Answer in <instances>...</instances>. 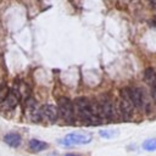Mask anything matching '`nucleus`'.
Listing matches in <instances>:
<instances>
[{
	"instance_id": "obj_3",
	"label": "nucleus",
	"mask_w": 156,
	"mask_h": 156,
	"mask_svg": "<svg viewBox=\"0 0 156 156\" xmlns=\"http://www.w3.org/2000/svg\"><path fill=\"white\" fill-rule=\"evenodd\" d=\"M57 112L60 117L66 122V123H73L76 118V111H74V105L73 101H71L66 96H61L57 100Z\"/></svg>"
},
{
	"instance_id": "obj_15",
	"label": "nucleus",
	"mask_w": 156,
	"mask_h": 156,
	"mask_svg": "<svg viewBox=\"0 0 156 156\" xmlns=\"http://www.w3.org/2000/svg\"><path fill=\"white\" fill-rule=\"evenodd\" d=\"M151 96H152L154 102L156 104V89H155V88H151Z\"/></svg>"
},
{
	"instance_id": "obj_16",
	"label": "nucleus",
	"mask_w": 156,
	"mask_h": 156,
	"mask_svg": "<svg viewBox=\"0 0 156 156\" xmlns=\"http://www.w3.org/2000/svg\"><path fill=\"white\" fill-rule=\"evenodd\" d=\"M65 156H82V155H78V154H66Z\"/></svg>"
},
{
	"instance_id": "obj_10",
	"label": "nucleus",
	"mask_w": 156,
	"mask_h": 156,
	"mask_svg": "<svg viewBox=\"0 0 156 156\" xmlns=\"http://www.w3.org/2000/svg\"><path fill=\"white\" fill-rule=\"evenodd\" d=\"M48 147H49V144L39 139H30L28 143V149L32 152H40V151L46 150Z\"/></svg>"
},
{
	"instance_id": "obj_12",
	"label": "nucleus",
	"mask_w": 156,
	"mask_h": 156,
	"mask_svg": "<svg viewBox=\"0 0 156 156\" xmlns=\"http://www.w3.org/2000/svg\"><path fill=\"white\" fill-rule=\"evenodd\" d=\"M141 147L145 150V151H156V138H150V139H146Z\"/></svg>"
},
{
	"instance_id": "obj_14",
	"label": "nucleus",
	"mask_w": 156,
	"mask_h": 156,
	"mask_svg": "<svg viewBox=\"0 0 156 156\" xmlns=\"http://www.w3.org/2000/svg\"><path fill=\"white\" fill-rule=\"evenodd\" d=\"M9 93H10V89L7 88V85L6 84H0V102H2L6 99Z\"/></svg>"
},
{
	"instance_id": "obj_5",
	"label": "nucleus",
	"mask_w": 156,
	"mask_h": 156,
	"mask_svg": "<svg viewBox=\"0 0 156 156\" xmlns=\"http://www.w3.org/2000/svg\"><path fill=\"white\" fill-rule=\"evenodd\" d=\"M121 96H119V101H118V107H116L119 112L121 116H123L124 118H130L133 116V110H134V106L128 96V93H127V89L123 88L121 89L119 91Z\"/></svg>"
},
{
	"instance_id": "obj_17",
	"label": "nucleus",
	"mask_w": 156,
	"mask_h": 156,
	"mask_svg": "<svg viewBox=\"0 0 156 156\" xmlns=\"http://www.w3.org/2000/svg\"><path fill=\"white\" fill-rule=\"evenodd\" d=\"M152 23H154V26L156 27V15L154 16V18H152Z\"/></svg>"
},
{
	"instance_id": "obj_2",
	"label": "nucleus",
	"mask_w": 156,
	"mask_h": 156,
	"mask_svg": "<svg viewBox=\"0 0 156 156\" xmlns=\"http://www.w3.org/2000/svg\"><path fill=\"white\" fill-rule=\"evenodd\" d=\"M93 139V135L87 132H72L68 133L62 139H58V143L66 147H71L74 145H84L89 144Z\"/></svg>"
},
{
	"instance_id": "obj_1",
	"label": "nucleus",
	"mask_w": 156,
	"mask_h": 156,
	"mask_svg": "<svg viewBox=\"0 0 156 156\" xmlns=\"http://www.w3.org/2000/svg\"><path fill=\"white\" fill-rule=\"evenodd\" d=\"M74 111L76 115L85 123L99 124L102 122V118L99 115L96 101H91L84 96H79L74 100Z\"/></svg>"
},
{
	"instance_id": "obj_8",
	"label": "nucleus",
	"mask_w": 156,
	"mask_h": 156,
	"mask_svg": "<svg viewBox=\"0 0 156 156\" xmlns=\"http://www.w3.org/2000/svg\"><path fill=\"white\" fill-rule=\"evenodd\" d=\"M20 96L15 90H10L9 95L6 96V99L2 101V108L4 110H12L16 107V105L18 104Z\"/></svg>"
},
{
	"instance_id": "obj_4",
	"label": "nucleus",
	"mask_w": 156,
	"mask_h": 156,
	"mask_svg": "<svg viewBox=\"0 0 156 156\" xmlns=\"http://www.w3.org/2000/svg\"><path fill=\"white\" fill-rule=\"evenodd\" d=\"M98 105V111L100 117L102 118V116L107 119V121H115L117 117V108L115 107L113 101L107 98V96H101L99 101H96Z\"/></svg>"
},
{
	"instance_id": "obj_9",
	"label": "nucleus",
	"mask_w": 156,
	"mask_h": 156,
	"mask_svg": "<svg viewBox=\"0 0 156 156\" xmlns=\"http://www.w3.org/2000/svg\"><path fill=\"white\" fill-rule=\"evenodd\" d=\"M4 141L10 147H18L22 143V136L16 132H10L4 135Z\"/></svg>"
},
{
	"instance_id": "obj_11",
	"label": "nucleus",
	"mask_w": 156,
	"mask_h": 156,
	"mask_svg": "<svg viewBox=\"0 0 156 156\" xmlns=\"http://www.w3.org/2000/svg\"><path fill=\"white\" fill-rule=\"evenodd\" d=\"M144 78H145V82L151 88L156 89V72H155V69H152L151 67H147L144 72Z\"/></svg>"
},
{
	"instance_id": "obj_13",
	"label": "nucleus",
	"mask_w": 156,
	"mask_h": 156,
	"mask_svg": "<svg viewBox=\"0 0 156 156\" xmlns=\"http://www.w3.org/2000/svg\"><path fill=\"white\" fill-rule=\"evenodd\" d=\"M99 134L101 135V138L112 139L118 135V130L117 129H101V130H99Z\"/></svg>"
},
{
	"instance_id": "obj_7",
	"label": "nucleus",
	"mask_w": 156,
	"mask_h": 156,
	"mask_svg": "<svg viewBox=\"0 0 156 156\" xmlns=\"http://www.w3.org/2000/svg\"><path fill=\"white\" fill-rule=\"evenodd\" d=\"M57 118H58V112L56 106L46 104L39 107V119H43L49 123H54L57 121Z\"/></svg>"
},
{
	"instance_id": "obj_6",
	"label": "nucleus",
	"mask_w": 156,
	"mask_h": 156,
	"mask_svg": "<svg viewBox=\"0 0 156 156\" xmlns=\"http://www.w3.org/2000/svg\"><path fill=\"white\" fill-rule=\"evenodd\" d=\"M126 89H127L128 96H129L133 106L136 107L138 110H144V107H145V96H144L143 90L138 87H128Z\"/></svg>"
}]
</instances>
